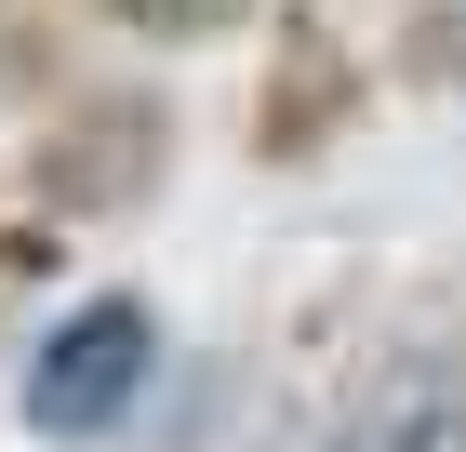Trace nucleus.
Listing matches in <instances>:
<instances>
[{
    "label": "nucleus",
    "mask_w": 466,
    "mask_h": 452,
    "mask_svg": "<svg viewBox=\"0 0 466 452\" xmlns=\"http://www.w3.org/2000/svg\"><path fill=\"white\" fill-rule=\"evenodd\" d=\"M147 386H160V306L147 293H94V306H67L40 333L14 399H27L40 439H120V413H134Z\"/></svg>",
    "instance_id": "obj_1"
},
{
    "label": "nucleus",
    "mask_w": 466,
    "mask_h": 452,
    "mask_svg": "<svg viewBox=\"0 0 466 452\" xmlns=\"http://www.w3.org/2000/svg\"><path fill=\"white\" fill-rule=\"evenodd\" d=\"M360 106H373V80H360L347 27H333V14H280L267 80H253V160H267V174H307V160H333V146L360 134Z\"/></svg>",
    "instance_id": "obj_3"
},
{
    "label": "nucleus",
    "mask_w": 466,
    "mask_h": 452,
    "mask_svg": "<svg viewBox=\"0 0 466 452\" xmlns=\"http://www.w3.org/2000/svg\"><path fill=\"white\" fill-rule=\"evenodd\" d=\"M80 14H107V27H134V40H227V27H253L267 0H80Z\"/></svg>",
    "instance_id": "obj_5"
},
{
    "label": "nucleus",
    "mask_w": 466,
    "mask_h": 452,
    "mask_svg": "<svg viewBox=\"0 0 466 452\" xmlns=\"http://www.w3.org/2000/svg\"><path fill=\"white\" fill-rule=\"evenodd\" d=\"M160 174H174V106H160V94H120V80H94L80 106H54V120H40V146H27L40 213H80V226L134 213Z\"/></svg>",
    "instance_id": "obj_2"
},
{
    "label": "nucleus",
    "mask_w": 466,
    "mask_h": 452,
    "mask_svg": "<svg viewBox=\"0 0 466 452\" xmlns=\"http://www.w3.org/2000/svg\"><path fill=\"white\" fill-rule=\"evenodd\" d=\"M320 452H466V333L453 347H413L387 386H360L320 426Z\"/></svg>",
    "instance_id": "obj_4"
}]
</instances>
